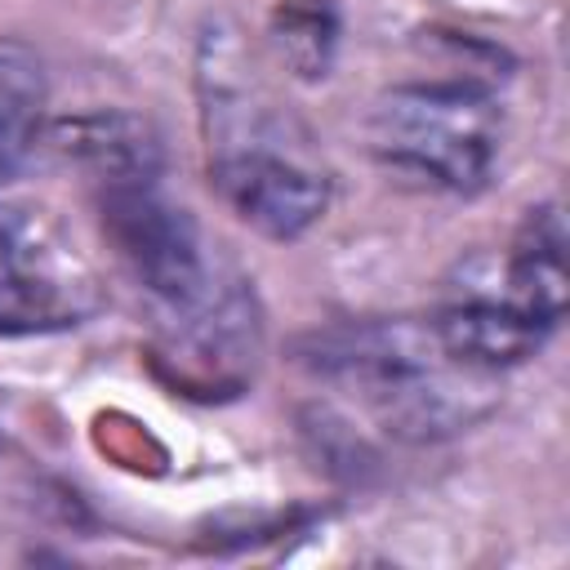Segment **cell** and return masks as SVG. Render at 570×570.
<instances>
[{"label":"cell","instance_id":"cell-5","mask_svg":"<svg viewBox=\"0 0 570 570\" xmlns=\"http://www.w3.org/2000/svg\"><path fill=\"white\" fill-rule=\"evenodd\" d=\"M89 307V281L31 209H0V330H62Z\"/></svg>","mask_w":570,"mask_h":570},{"label":"cell","instance_id":"cell-1","mask_svg":"<svg viewBox=\"0 0 570 570\" xmlns=\"http://www.w3.org/2000/svg\"><path fill=\"white\" fill-rule=\"evenodd\" d=\"M200 125L209 147V187L267 240H298L330 205V178L289 147L285 116L254 80L232 71L227 45L209 40L200 62Z\"/></svg>","mask_w":570,"mask_h":570},{"label":"cell","instance_id":"cell-11","mask_svg":"<svg viewBox=\"0 0 570 570\" xmlns=\"http://www.w3.org/2000/svg\"><path fill=\"white\" fill-rule=\"evenodd\" d=\"M45 116V71L27 45H0V178L13 174L36 138Z\"/></svg>","mask_w":570,"mask_h":570},{"label":"cell","instance_id":"cell-7","mask_svg":"<svg viewBox=\"0 0 570 570\" xmlns=\"http://www.w3.org/2000/svg\"><path fill=\"white\" fill-rule=\"evenodd\" d=\"M499 405V374L441 361L419 374H405L365 396L374 423L405 445H428L468 432Z\"/></svg>","mask_w":570,"mask_h":570},{"label":"cell","instance_id":"cell-9","mask_svg":"<svg viewBox=\"0 0 570 570\" xmlns=\"http://www.w3.org/2000/svg\"><path fill=\"white\" fill-rule=\"evenodd\" d=\"M49 147L67 165H76L94 187L160 178L165 169L160 134L151 129V120L134 111H85V116L58 120L49 134Z\"/></svg>","mask_w":570,"mask_h":570},{"label":"cell","instance_id":"cell-12","mask_svg":"<svg viewBox=\"0 0 570 570\" xmlns=\"http://www.w3.org/2000/svg\"><path fill=\"white\" fill-rule=\"evenodd\" d=\"M298 432H303V445L312 450L316 468H325L330 476H343V481H361L365 472H374L379 454L374 445L356 432V423L347 414H338L334 405H303L298 414Z\"/></svg>","mask_w":570,"mask_h":570},{"label":"cell","instance_id":"cell-3","mask_svg":"<svg viewBox=\"0 0 570 570\" xmlns=\"http://www.w3.org/2000/svg\"><path fill=\"white\" fill-rule=\"evenodd\" d=\"M94 200L107 245L116 249L134 285L156 303V312L191 303L218 272L205 258L196 218L160 191V178L107 183L94 187Z\"/></svg>","mask_w":570,"mask_h":570},{"label":"cell","instance_id":"cell-6","mask_svg":"<svg viewBox=\"0 0 570 570\" xmlns=\"http://www.w3.org/2000/svg\"><path fill=\"white\" fill-rule=\"evenodd\" d=\"M160 321H165V343L178 370L214 387H236L263 352L258 298L232 272H214L191 303L160 312Z\"/></svg>","mask_w":570,"mask_h":570},{"label":"cell","instance_id":"cell-4","mask_svg":"<svg viewBox=\"0 0 570 570\" xmlns=\"http://www.w3.org/2000/svg\"><path fill=\"white\" fill-rule=\"evenodd\" d=\"M289 356L312 379L356 392L361 401L405 374H419L428 365L450 361L432 316H365V321H338L316 325L289 343Z\"/></svg>","mask_w":570,"mask_h":570},{"label":"cell","instance_id":"cell-10","mask_svg":"<svg viewBox=\"0 0 570 570\" xmlns=\"http://www.w3.org/2000/svg\"><path fill=\"white\" fill-rule=\"evenodd\" d=\"M566 245H570L566 218L548 200V205L525 209V218L517 223L512 245L503 254V294L521 312L539 316L548 330H557L566 316V294H570Z\"/></svg>","mask_w":570,"mask_h":570},{"label":"cell","instance_id":"cell-13","mask_svg":"<svg viewBox=\"0 0 570 570\" xmlns=\"http://www.w3.org/2000/svg\"><path fill=\"white\" fill-rule=\"evenodd\" d=\"M276 45H281V58L316 80L325 76L330 58H334V36H338V22H334V9L321 4V0H285L276 9Z\"/></svg>","mask_w":570,"mask_h":570},{"label":"cell","instance_id":"cell-8","mask_svg":"<svg viewBox=\"0 0 570 570\" xmlns=\"http://www.w3.org/2000/svg\"><path fill=\"white\" fill-rule=\"evenodd\" d=\"M432 330H436L450 361L485 370V374H499V370L530 361L543 347V338L552 334L539 316L521 312L503 289H494V294H476V289L463 294L459 289L454 298H445L432 312Z\"/></svg>","mask_w":570,"mask_h":570},{"label":"cell","instance_id":"cell-2","mask_svg":"<svg viewBox=\"0 0 570 570\" xmlns=\"http://www.w3.org/2000/svg\"><path fill=\"white\" fill-rule=\"evenodd\" d=\"M365 134L383 169L441 191H476L494 169L503 116L476 85L414 80L374 98Z\"/></svg>","mask_w":570,"mask_h":570},{"label":"cell","instance_id":"cell-14","mask_svg":"<svg viewBox=\"0 0 570 570\" xmlns=\"http://www.w3.org/2000/svg\"><path fill=\"white\" fill-rule=\"evenodd\" d=\"M0 454H4V436H0Z\"/></svg>","mask_w":570,"mask_h":570}]
</instances>
